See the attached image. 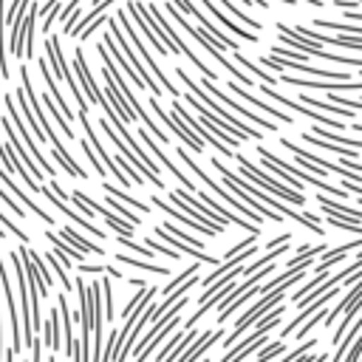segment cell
I'll return each mask as SVG.
<instances>
[{
	"label": "cell",
	"mask_w": 362,
	"mask_h": 362,
	"mask_svg": "<svg viewBox=\"0 0 362 362\" xmlns=\"http://www.w3.org/2000/svg\"><path fill=\"white\" fill-rule=\"evenodd\" d=\"M99 187H102L105 192H110L113 198H119V201H124L127 206H136V209H139L141 215H150V209H153V206H147V204H141L139 198H133V195H127L124 189H119V187H113V184H99Z\"/></svg>",
	"instance_id": "cell-40"
},
{
	"label": "cell",
	"mask_w": 362,
	"mask_h": 362,
	"mask_svg": "<svg viewBox=\"0 0 362 362\" xmlns=\"http://www.w3.org/2000/svg\"><path fill=\"white\" fill-rule=\"evenodd\" d=\"M0 223H3V226H6V229H11V235H14V238H20V240H23V243H28V240H31V238H28V232H25V229H20V226H17V223H14V221H11V218H8V215H3V209H0Z\"/></svg>",
	"instance_id": "cell-51"
},
{
	"label": "cell",
	"mask_w": 362,
	"mask_h": 362,
	"mask_svg": "<svg viewBox=\"0 0 362 362\" xmlns=\"http://www.w3.org/2000/svg\"><path fill=\"white\" fill-rule=\"evenodd\" d=\"M0 201H3L6 206H11V212H14L17 218H25V215H28V209H25V206L11 195V192H6V189H3V181H0Z\"/></svg>",
	"instance_id": "cell-48"
},
{
	"label": "cell",
	"mask_w": 362,
	"mask_h": 362,
	"mask_svg": "<svg viewBox=\"0 0 362 362\" xmlns=\"http://www.w3.org/2000/svg\"><path fill=\"white\" fill-rule=\"evenodd\" d=\"M305 3H311V6H325L322 0H305Z\"/></svg>",
	"instance_id": "cell-60"
},
{
	"label": "cell",
	"mask_w": 362,
	"mask_h": 362,
	"mask_svg": "<svg viewBox=\"0 0 362 362\" xmlns=\"http://www.w3.org/2000/svg\"><path fill=\"white\" fill-rule=\"evenodd\" d=\"M232 54H235V62H238V65H240V68H246V74H249V71H252V74H255V76H257V79H263V85H272V88H274V85H277V79H274V76H272V74H269V71H260V68H257V65H255V62H252V59H249V57H243V54H240V51H232Z\"/></svg>",
	"instance_id": "cell-39"
},
{
	"label": "cell",
	"mask_w": 362,
	"mask_h": 362,
	"mask_svg": "<svg viewBox=\"0 0 362 362\" xmlns=\"http://www.w3.org/2000/svg\"><path fill=\"white\" fill-rule=\"evenodd\" d=\"M354 249H362V240H348V243H339L337 249H331V252H325L322 255V260H320V266L314 269V272H328L331 266H337L339 260H345Z\"/></svg>",
	"instance_id": "cell-32"
},
{
	"label": "cell",
	"mask_w": 362,
	"mask_h": 362,
	"mask_svg": "<svg viewBox=\"0 0 362 362\" xmlns=\"http://www.w3.org/2000/svg\"><path fill=\"white\" fill-rule=\"evenodd\" d=\"M195 337H198L195 325H192V328H187V331H184V337H181V339L175 342V348H173V351H170V354H167V356H164L161 362H175V359H178V356H181V354H184V351H187V348L192 345V339H195Z\"/></svg>",
	"instance_id": "cell-44"
},
{
	"label": "cell",
	"mask_w": 362,
	"mask_h": 362,
	"mask_svg": "<svg viewBox=\"0 0 362 362\" xmlns=\"http://www.w3.org/2000/svg\"><path fill=\"white\" fill-rule=\"evenodd\" d=\"M59 235H62V238H65L68 243H74L76 249H82L85 255H99V257L105 255V249H102L99 243H90L88 238H82V235H79V232H76L74 226H59Z\"/></svg>",
	"instance_id": "cell-34"
},
{
	"label": "cell",
	"mask_w": 362,
	"mask_h": 362,
	"mask_svg": "<svg viewBox=\"0 0 362 362\" xmlns=\"http://www.w3.org/2000/svg\"><path fill=\"white\" fill-rule=\"evenodd\" d=\"M0 164H3L8 173L20 175V178H23V184H25L31 192H40V187H42V184H40V181H37V178L28 173V167H25V164L17 158V153L8 147V141H6V139H0Z\"/></svg>",
	"instance_id": "cell-21"
},
{
	"label": "cell",
	"mask_w": 362,
	"mask_h": 362,
	"mask_svg": "<svg viewBox=\"0 0 362 362\" xmlns=\"http://www.w3.org/2000/svg\"><path fill=\"white\" fill-rule=\"evenodd\" d=\"M342 20H348V23H362V11H351V8H345V11H342Z\"/></svg>",
	"instance_id": "cell-54"
},
{
	"label": "cell",
	"mask_w": 362,
	"mask_h": 362,
	"mask_svg": "<svg viewBox=\"0 0 362 362\" xmlns=\"http://www.w3.org/2000/svg\"><path fill=\"white\" fill-rule=\"evenodd\" d=\"M150 204L153 206H158L161 212H167L175 223H184V226H189V229H198V232H204V235H209V238H218L221 232L218 229H212V226H206V223H201V221H195V218H189L184 209H178V206H170L167 201H161L158 195H150Z\"/></svg>",
	"instance_id": "cell-24"
},
{
	"label": "cell",
	"mask_w": 362,
	"mask_h": 362,
	"mask_svg": "<svg viewBox=\"0 0 362 362\" xmlns=\"http://www.w3.org/2000/svg\"><path fill=\"white\" fill-rule=\"evenodd\" d=\"M201 362H212V359H206V356H204V359H201Z\"/></svg>",
	"instance_id": "cell-62"
},
{
	"label": "cell",
	"mask_w": 362,
	"mask_h": 362,
	"mask_svg": "<svg viewBox=\"0 0 362 362\" xmlns=\"http://www.w3.org/2000/svg\"><path fill=\"white\" fill-rule=\"evenodd\" d=\"M221 337H223V331H204V334H198V337L192 339V345H189L175 362H198V359H201V356H204Z\"/></svg>",
	"instance_id": "cell-27"
},
{
	"label": "cell",
	"mask_w": 362,
	"mask_h": 362,
	"mask_svg": "<svg viewBox=\"0 0 362 362\" xmlns=\"http://www.w3.org/2000/svg\"><path fill=\"white\" fill-rule=\"evenodd\" d=\"M173 74L181 79V85H184L189 93H195V96H198V99H201V102H204V105H206V107H209V110H212V113H215V116L223 122V127L240 130V133H243V136H249V139H263V130H260V127H249V124H246V122H240L235 113H229V107H226L223 102H218V99H215L209 90L198 88V85L192 82V76H189L184 68H173Z\"/></svg>",
	"instance_id": "cell-4"
},
{
	"label": "cell",
	"mask_w": 362,
	"mask_h": 362,
	"mask_svg": "<svg viewBox=\"0 0 362 362\" xmlns=\"http://www.w3.org/2000/svg\"><path fill=\"white\" fill-rule=\"evenodd\" d=\"M144 243H147L153 252H158V255H164V257H170V260H178V257H181V252H175V249H173V246H167L164 240L158 243V238H147Z\"/></svg>",
	"instance_id": "cell-49"
},
{
	"label": "cell",
	"mask_w": 362,
	"mask_h": 362,
	"mask_svg": "<svg viewBox=\"0 0 362 362\" xmlns=\"http://www.w3.org/2000/svg\"><path fill=\"white\" fill-rule=\"evenodd\" d=\"M170 110H173L178 119H184V122H187V124H189V127H192V130H195V133H198L209 147H215L218 153H223V156H232V158H235V147H229L226 141H221L215 133H209V130L204 127V122H201V119H195L189 110H184V107H181V99H173V107H170Z\"/></svg>",
	"instance_id": "cell-15"
},
{
	"label": "cell",
	"mask_w": 362,
	"mask_h": 362,
	"mask_svg": "<svg viewBox=\"0 0 362 362\" xmlns=\"http://www.w3.org/2000/svg\"><path fill=\"white\" fill-rule=\"evenodd\" d=\"M322 359H328V354H317V356H314L311 362H322Z\"/></svg>",
	"instance_id": "cell-58"
},
{
	"label": "cell",
	"mask_w": 362,
	"mask_h": 362,
	"mask_svg": "<svg viewBox=\"0 0 362 362\" xmlns=\"http://www.w3.org/2000/svg\"><path fill=\"white\" fill-rule=\"evenodd\" d=\"M105 204H107V206H113V212H116V215H122L124 221H130V223H136V226L141 223V218H139L136 212H130V209H127V204H124V201H119V198H113L110 192H105Z\"/></svg>",
	"instance_id": "cell-45"
},
{
	"label": "cell",
	"mask_w": 362,
	"mask_h": 362,
	"mask_svg": "<svg viewBox=\"0 0 362 362\" xmlns=\"http://www.w3.org/2000/svg\"><path fill=\"white\" fill-rule=\"evenodd\" d=\"M311 25L325 28V31H342V34H351V37H362V25H354L348 20H322V17H317Z\"/></svg>",
	"instance_id": "cell-36"
},
{
	"label": "cell",
	"mask_w": 362,
	"mask_h": 362,
	"mask_svg": "<svg viewBox=\"0 0 362 362\" xmlns=\"http://www.w3.org/2000/svg\"><path fill=\"white\" fill-rule=\"evenodd\" d=\"M229 90L232 93H238L243 102H249L255 110H260V113H266V116H272L274 122H280V124H294V116H288L283 107H274V105H269V102H263L257 93H252L249 88H243L240 82H229Z\"/></svg>",
	"instance_id": "cell-18"
},
{
	"label": "cell",
	"mask_w": 362,
	"mask_h": 362,
	"mask_svg": "<svg viewBox=\"0 0 362 362\" xmlns=\"http://www.w3.org/2000/svg\"><path fill=\"white\" fill-rule=\"evenodd\" d=\"M102 300H105V320H113L116 305H113V286H110V277H102Z\"/></svg>",
	"instance_id": "cell-47"
},
{
	"label": "cell",
	"mask_w": 362,
	"mask_h": 362,
	"mask_svg": "<svg viewBox=\"0 0 362 362\" xmlns=\"http://www.w3.org/2000/svg\"><path fill=\"white\" fill-rule=\"evenodd\" d=\"M99 127H102V133H105V136L113 141V147H116V150H119V153H122V156H124V158H127V161H130V164H133V167H136V170H139V173H141V175H144L150 184H156L158 189L164 187L161 175H156V173H153V170H150V167H147V164H144V161H141V158L133 153V147H130V144H127V141H124V139H122V136L113 130V124H110L107 119H102V122H99Z\"/></svg>",
	"instance_id": "cell-13"
},
{
	"label": "cell",
	"mask_w": 362,
	"mask_h": 362,
	"mask_svg": "<svg viewBox=\"0 0 362 362\" xmlns=\"http://www.w3.org/2000/svg\"><path fill=\"white\" fill-rule=\"evenodd\" d=\"M8 48H6V0H0V79H8Z\"/></svg>",
	"instance_id": "cell-37"
},
{
	"label": "cell",
	"mask_w": 362,
	"mask_h": 362,
	"mask_svg": "<svg viewBox=\"0 0 362 362\" xmlns=\"http://www.w3.org/2000/svg\"><path fill=\"white\" fill-rule=\"evenodd\" d=\"M102 76H105V96L110 99V105L116 107V113H119V116L124 119V124H136V119H139V116H136V113H133V107H130V105L124 102L122 90L116 88V82L110 79V74H107L105 68H102Z\"/></svg>",
	"instance_id": "cell-26"
},
{
	"label": "cell",
	"mask_w": 362,
	"mask_h": 362,
	"mask_svg": "<svg viewBox=\"0 0 362 362\" xmlns=\"http://www.w3.org/2000/svg\"><path fill=\"white\" fill-rule=\"evenodd\" d=\"M175 156L184 161V167H187V170H189V173H192V175H195L201 184H206V187H209V189H212V192H215L221 201H226L229 206H235V209H238V212H240L246 221H252V223H263V221H266V218H263L257 209H252L249 204H243L240 198H235L229 189H223V187H221V184H218V181H215V178H212V175H209V173H206V170H204V167H201V164H198V161H195V158H192V156H189L184 147H175Z\"/></svg>",
	"instance_id": "cell-5"
},
{
	"label": "cell",
	"mask_w": 362,
	"mask_h": 362,
	"mask_svg": "<svg viewBox=\"0 0 362 362\" xmlns=\"http://www.w3.org/2000/svg\"><path fill=\"white\" fill-rule=\"evenodd\" d=\"M0 127H3L6 139H8V147H11L14 153H17V158H20V161H23L25 167H28V173H31V175H34L37 181H42V175H45V173H42V167L37 164V158H34V156L28 153V147L23 144V139L17 136V130H14L11 119H8V113H6V116H0Z\"/></svg>",
	"instance_id": "cell-16"
},
{
	"label": "cell",
	"mask_w": 362,
	"mask_h": 362,
	"mask_svg": "<svg viewBox=\"0 0 362 362\" xmlns=\"http://www.w3.org/2000/svg\"><path fill=\"white\" fill-rule=\"evenodd\" d=\"M139 139H144L147 150H150V153H153V156H156V158H158V161H161V164H164V167H167V170H170V173H173V175L181 181V187H187L189 192H195V189H198V184H192V178H189V175H187L181 167H175V161H170V158H167V156L158 150L156 136H150V130H147V127H141V130H139Z\"/></svg>",
	"instance_id": "cell-23"
},
{
	"label": "cell",
	"mask_w": 362,
	"mask_h": 362,
	"mask_svg": "<svg viewBox=\"0 0 362 362\" xmlns=\"http://www.w3.org/2000/svg\"><path fill=\"white\" fill-rule=\"evenodd\" d=\"M325 223L339 229V232H351V235H362V221H354V218H345V215H328L325 212Z\"/></svg>",
	"instance_id": "cell-38"
},
{
	"label": "cell",
	"mask_w": 362,
	"mask_h": 362,
	"mask_svg": "<svg viewBox=\"0 0 362 362\" xmlns=\"http://www.w3.org/2000/svg\"><path fill=\"white\" fill-rule=\"evenodd\" d=\"M249 3H252V6H257V8H269V3H266V0H249Z\"/></svg>",
	"instance_id": "cell-57"
},
{
	"label": "cell",
	"mask_w": 362,
	"mask_h": 362,
	"mask_svg": "<svg viewBox=\"0 0 362 362\" xmlns=\"http://www.w3.org/2000/svg\"><path fill=\"white\" fill-rule=\"evenodd\" d=\"M235 161H238V167H240V175H246V178H252L255 184H260L266 192H274L277 198H283V201H288V204H294V206H305V195L300 192V189H291V187H286V184H280L277 181V175H269L266 170H260L255 161H249L246 156H240V153H235Z\"/></svg>",
	"instance_id": "cell-6"
},
{
	"label": "cell",
	"mask_w": 362,
	"mask_h": 362,
	"mask_svg": "<svg viewBox=\"0 0 362 362\" xmlns=\"http://www.w3.org/2000/svg\"><path fill=\"white\" fill-rule=\"evenodd\" d=\"M6 235H8V229H6V226H0V240H3Z\"/></svg>",
	"instance_id": "cell-59"
},
{
	"label": "cell",
	"mask_w": 362,
	"mask_h": 362,
	"mask_svg": "<svg viewBox=\"0 0 362 362\" xmlns=\"http://www.w3.org/2000/svg\"><path fill=\"white\" fill-rule=\"evenodd\" d=\"M277 3H286V6H294V0H277Z\"/></svg>",
	"instance_id": "cell-61"
},
{
	"label": "cell",
	"mask_w": 362,
	"mask_h": 362,
	"mask_svg": "<svg viewBox=\"0 0 362 362\" xmlns=\"http://www.w3.org/2000/svg\"><path fill=\"white\" fill-rule=\"evenodd\" d=\"M74 71H76V76H79L82 93H85L93 105H99V107L105 110V116H107V119H116L119 113H116V107L110 105V99L105 96V90L96 85V79H93L90 68H88V59H85V51H82V48H74ZM119 119H122V116H119ZM122 122H124V119H122Z\"/></svg>",
	"instance_id": "cell-8"
},
{
	"label": "cell",
	"mask_w": 362,
	"mask_h": 362,
	"mask_svg": "<svg viewBox=\"0 0 362 362\" xmlns=\"http://www.w3.org/2000/svg\"><path fill=\"white\" fill-rule=\"evenodd\" d=\"M283 314H286V305L280 303V305H274L272 311H266L263 317H260V322L255 325V331L246 337V339H240V342H235L232 345V351L221 359V362H243V359H249L252 354H257L266 342H269V334H272V328H277L280 325V320H283Z\"/></svg>",
	"instance_id": "cell-3"
},
{
	"label": "cell",
	"mask_w": 362,
	"mask_h": 362,
	"mask_svg": "<svg viewBox=\"0 0 362 362\" xmlns=\"http://www.w3.org/2000/svg\"><path fill=\"white\" fill-rule=\"evenodd\" d=\"M105 25H107V31L113 34V40H116V45L122 48V54L127 57V62L133 65V71H136V74H139V76L144 79V85H147V90H150L153 96H161V90H164V88H161V85H158V79H156V76L150 74V68H147V65L141 62V57H136V48H133V42L127 40V34L122 31V25H119V20H107Z\"/></svg>",
	"instance_id": "cell-10"
},
{
	"label": "cell",
	"mask_w": 362,
	"mask_h": 362,
	"mask_svg": "<svg viewBox=\"0 0 362 362\" xmlns=\"http://www.w3.org/2000/svg\"><path fill=\"white\" fill-rule=\"evenodd\" d=\"M359 356H362V337H356V339L351 342V348H348V354H345V362H359Z\"/></svg>",
	"instance_id": "cell-53"
},
{
	"label": "cell",
	"mask_w": 362,
	"mask_h": 362,
	"mask_svg": "<svg viewBox=\"0 0 362 362\" xmlns=\"http://www.w3.org/2000/svg\"><path fill=\"white\" fill-rule=\"evenodd\" d=\"M127 283H130V286H136V288H144V280H141V277H130Z\"/></svg>",
	"instance_id": "cell-56"
},
{
	"label": "cell",
	"mask_w": 362,
	"mask_h": 362,
	"mask_svg": "<svg viewBox=\"0 0 362 362\" xmlns=\"http://www.w3.org/2000/svg\"><path fill=\"white\" fill-rule=\"evenodd\" d=\"M201 88H204V90H209V93H212V96H215L218 102H223V105H226L229 110H235L238 116H246L249 122H255V124H257L260 130H272V133L277 130V122H274V119L269 122V119H263L260 113H255V110H249L246 105H240L238 99H232V96H226V93H223V90H221V88H218V85H215L212 79H206V76H201Z\"/></svg>",
	"instance_id": "cell-12"
},
{
	"label": "cell",
	"mask_w": 362,
	"mask_h": 362,
	"mask_svg": "<svg viewBox=\"0 0 362 362\" xmlns=\"http://www.w3.org/2000/svg\"><path fill=\"white\" fill-rule=\"evenodd\" d=\"M198 3H204V8H206V11H209L221 25H226L238 40H249V42H257V40H260V37H257V31H252V28H246V25H235V23H232V17H229L226 11H221V8H218V3H215V0H198Z\"/></svg>",
	"instance_id": "cell-25"
},
{
	"label": "cell",
	"mask_w": 362,
	"mask_h": 362,
	"mask_svg": "<svg viewBox=\"0 0 362 362\" xmlns=\"http://www.w3.org/2000/svg\"><path fill=\"white\" fill-rule=\"evenodd\" d=\"M59 337H62V320H59V308L54 305V308L48 311V320H45V339H42L51 354H57V351L62 348Z\"/></svg>",
	"instance_id": "cell-31"
},
{
	"label": "cell",
	"mask_w": 362,
	"mask_h": 362,
	"mask_svg": "<svg viewBox=\"0 0 362 362\" xmlns=\"http://www.w3.org/2000/svg\"><path fill=\"white\" fill-rule=\"evenodd\" d=\"M305 274H308V269L297 272L294 277H288V280H286V283H280L277 288L266 291V294H263V297H260V300H257V303H255L249 311H243V314H240V320L235 322V328L226 334V339H223V348H232V345H235V342H238V339H240V337H243V334H246V331H249V328H252V325H255V322H257V320H260L266 311H272L274 305H280V303L286 300V291H288L291 286L303 283V280H305Z\"/></svg>",
	"instance_id": "cell-1"
},
{
	"label": "cell",
	"mask_w": 362,
	"mask_h": 362,
	"mask_svg": "<svg viewBox=\"0 0 362 362\" xmlns=\"http://www.w3.org/2000/svg\"><path fill=\"white\" fill-rule=\"evenodd\" d=\"M116 263H124V266H133V269H139V272H150V274H173L167 266H158V263H150L147 257L144 260H139V257H130V255H124V252H116Z\"/></svg>",
	"instance_id": "cell-35"
},
{
	"label": "cell",
	"mask_w": 362,
	"mask_h": 362,
	"mask_svg": "<svg viewBox=\"0 0 362 362\" xmlns=\"http://www.w3.org/2000/svg\"><path fill=\"white\" fill-rule=\"evenodd\" d=\"M0 181H3V184H6L8 189H11V195H14V198H17V201H20V204H23L25 209H28V212H34V215H37V218H40L42 223L54 226V218H51V215H48V212L42 209V206H37V204H34V198H31V195H28V192H25V189H23V187H20L17 181H14V173H8V170H6L3 164H0Z\"/></svg>",
	"instance_id": "cell-20"
},
{
	"label": "cell",
	"mask_w": 362,
	"mask_h": 362,
	"mask_svg": "<svg viewBox=\"0 0 362 362\" xmlns=\"http://www.w3.org/2000/svg\"><path fill=\"white\" fill-rule=\"evenodd\" d=\"M76 272L79 274H105V263H76Z\"/></svg>",
	"instance_id": "cell-52"
},
{
	"label": "cell",
	"mask_w": 362,
	"mask_h": 362,
	"mask_svg": "<svg viewBox=\"0 0 362 362\" xmlns=\"http://www.w3.org/2000/svg\"><path fill=\"white\" fill-rule=\"evenodd\" d=\"M45 263H48V266H51V272H54V274H57V280H59V283H62V288H65V294H68V291H71V288H74V280H71V277H68V274H65V266H62V263H59V257H57V255H54V249H51V252H45Z\"/></svg>",
	"instance_id": "cell-42"
},
{
	"label": "cell",
	"mask_w": 362,
	"mask_h": 362,
	"mask_svg": "<svg viewBox=\"0 0 362 362\" xmlns=\"http://www.w3.org/2000/svg\"><path fill=\"white\" fill-rule=\"evenodd\" d=\"M167 14H170V20H173L175 25H181V28H184V31H187V34H189V37H192V40H195V42H198L209 57H215V59H218V62H221V65L235 76V82H240L243 88H252V76H249L246 71H238V68H235V62H232V59H226V54H221V48H223V45H221L209 31H204V28H198V25L187 23V20L181 17V11H178V6H175L173 0H167Z\"/></svg>",
	"instance_id": "cell-2"
},
{
	"label": "cell",
	"mask_w": 362,
	"mask_h": 362,
	"mask_svg": "<svg viewBox=\"0 0 362 362\" xmlns=\"http://www.w3.org/2000/svg\"><path fill=\"white\" fill-rule=\"evenodd\" d=\"M359 6H362V0H359Z\"/></svg>",
	"instance_id": "cell-63"
},
{
	"label": "cell",
	"mask_w": 362,
	"mask_h": 362,
	"mask_svg": "<svg viewBox=\"0 0 362 362\" xmlns=\"http://www.w3.org/2000/svg\"><path fill=\"white\" fill-rule=\"evenodd\" d=\"M0 288H3V297H6V308H8V317H11V351L20 354L23 351V322L17 320V303H14V294H11V280H8V266H6V257L0 255Z\"/></svg>",
	"instance_id": "cell-14"
},
{
	"label": "cell",
	"mask_w": 362,
	"mask_h": 362,
	"mask_svg": "<svg viewBox=\"0 0 362 362\" xmlns=\"http://www.w3.org/2000/svg\"><path fill=\"white\" fill-rule=\"evenodd\" d=\"M147 105H150V110L164 122V127H167L175 139H181L192 153H204V144H206V141H204V139H201V136H198V133H195L184 119H178L173 110H164V107L158 105V96H150V99H147Z\"/></svg>",
	"instance_id": "cell-11"
},
{
	"label": "cell",
	"mask_w": 362,
	"mask_h": 362,
	"mask_svg": "<svg viewBox=\"0 0 362 362\" xmlns=\"http://www.w3.org/2000/svg\"><path fill=\"white\" fill-rule=\"evenodd\" d=\"M105 274H110V277H124V272H122L119 266H113V263L105 266Z\"/></svg>",
	"instance_id": "cell-55"
},
{
	"label": "cell",
	"mask_w": 362,
	"mask_h": 362,
	"mask_svg": "<svg viewBox=\"0 0 362 362\" xmlns=\"http://www.w3.org/2000/svg\"><path fill=\"white\" fill-rule=\"evenodd\" d=\"M40 195H45V201L51 204V206H57L62 215H68V221H74V223H79V229H88L93 238H99V240H105V229H99V226H93V221L90 218H85V215H79V212H74L71 206H68V201H62L48 184H42L40 187Z\"/></svg>",
	"instance_id": "cell-17"
},
{
	"label": "cell",
	"mask_w": 362,
	"mask_h": 362,
	"mask_svg": "<svg viewBox=\"0 0 362 362\" xmlns=\"http://www.w3.org/2000/svg\"><path fill=\"white\" fill-rule=\"evenodd\" d=\"M317 206H320L322 212H328V215H345V218L362 221V209H356V206H348L345 201H339V198H331V195H325V192H320V195H317Z\"/></svg>",
	"instance_id": "cell-30"
},
{
	"label": "cell",
	"mask_w": 362,
	"mask_h": 362,
	"mask_svg": "<svg viewBox=\"0 0 362 362\" xmlns=\"http://www.w3.org/2000/svg\"><path fill=\"white\" fill-rule=\"evenodd\" d=\"M173 3H175L178 8H184V11L189 14V17H195V20H198V23L204 25V31H209V34H212V37H215V40H218L221 45H226L229 51H240L238 40H235V37H229L226 31H221V28H218V25H215V23H212L209 17H204V11H201V8H198V6L192 3V0H173Z\"/></svg>",
	"instance_id": "cell-19"
},
{
	"label": "cell",
	"mask_w": 362,
	"mask_h": 362,
	"mask_svg": "<svg viewBox=\"0 0 362 362\" xmlns=\"http://www.w3.org/2000/svg\"><path fill=\"white\" fill-rule=\"evenodd\" d=\"M76 141H79V147H82V153L88 156V161H90V167H93V173H96L99 178H105V175H107V167L102 164V158H99V156H96V150L90 147V141H88V136H85V139H76Z\"/></svg>",
	"instance_id": "cell-43"
},
{
	"label": "cell",
	"mask_w": 362,
	"mask_h": 362,
	"mask_svg": "<svg viewBox=\"0 0 362 362\" xmlns=\"http://www.w3.org/2000/svg\"><path fill=\"white\" fill-rule=\"evenodd\" d=\"M102 42H105V48L110 51V57H113V62L119 65V71H124V74H127V79H130L136 88H147V85H144V79H141V76L133 71V65H130V62H127V57L122 54V48L116 45V40H113V34H110V31L102 37Z\"/></svg>",
	"instance_id": "cell-28"
},
{
	"label": "cell",
	"mask_w": 362,
	"mask_h": 362,
	"mask_svg": "<svg viewBox=\"0 0 362 362\" xmlns=\"http://www.w3.org/2000/svg\"><path fill=\"white\" fill-rule=\"evenodd\" d=\"M40 102H42V107H45V113H48V116H51V119L57 122V127H59V130H62V133H65L68 139H74V130H71V122H68V119L62 116V110L57 107V102H54V96L48 93V88H45V93H40Z\"/></svg>",
	"instance_id": "cell-33"
},
{
	"label": "cell",
	"mask_w": 362,
	"mask_h": 362,
	"mask_svg": "<svg viewBox=\"0 0 362 362\" xmlns=\"http://www.w3.org/2000/svg\"><path fill=\"white\" fill-rule=\"evenodd\" d=\"M116 20H119V25H122V31L127 34V40L133 42V48L139 51V57H141V62H144V65L150 68V74H153V76L158 79V85L164 88V93H170L173 99H178V96L184 93V90H178V88H175V85L170 82V76H167V74H164V71L158 68V62L153 59V54H150V48H144V42H141V37L136 34V23L130 20V14H127V8H122V11H116Z\"/></svg>",
	"instance_id": "cell-7"
},
{
	"label": "cell",
	"mask_w": 362,
	"mask_h": 362,
	"mask_svg": "<svg viewBox=\"0 0 362 362\" xmlns=\"http://www.w3.org/2000/svg\"><path fill=\"white\" fill-rule=\"evenodd\" d=\"M40 65V76H42V82H45V88H48V93L54 96V102H57V107L62 110V116L71 122V119H76L74 116V110L68 107V102H65V96L59 93V88H57V79H54V71H51V65H48V59H40L37 62Z\"/></svg>",
	"instance_id": "cell-29"
},
{
	"label": "cell",
	"mask_w": 362,
	"mask_h": 362,
	"mask_svg": "<svg viewBox=\"0 0 362 362\" xmlns=\"http://www.w3.org/2000/svg\"><path fill=\"white\" fill-rule=\"evenodd\" d=\"M45 59H48L51 71H54V74L68 85V90H71V96H74L76 107H79V110H88V99H85V93H82L79 82L74 79V71L68 68V62H65V57H62V48H59V40H57V37H48V40H45Z\"/></svg>",
	"instance_id": "cell-9"
},
{
	"label": "cell",
	"mask_w": 362,
	"mask_h": 362,
	"mask_svg": "<svg viewBox=\"0 0 362 362\" xmlns=\"http://www.w3.org/2000/svg\"><path fill=\"white\" fill-rule=\"evenodd\" d=\"M215 3H223V6H226V11H229L232 17H238V20H240V25H246V28H252V31H260V28H263V23H260V20H255V17H249L238 3H232V0H215Z\"/></svg>",
	"instance_id": "cell-41"
},
{
	"label": "cell",
	"mask_w": 362,
	"mask_h": 362,
	"mask_svg": "<svg viewBox=\"0 0 362 362\" xmlns=\"http://www.w3.org/2000/svg\"><path fill=\"white\" fill-rule=\"evenodd\" d=\"M116 243H119V246H124V249H130V252H136V255H141V257H147V260L156 255L147 243H136L133 238H124V235H116Z\"/></svg>",
	"instance_id": "cell-46"
},
{
	"label": "cell",
	"mask_w": 362,
	"mask_h": 362,
	"mask_svg": "<svg viewBox=\"0 0 362 362\" xmlns=\"http://www.w3.org/2000/svg\"><path fill=\"white\" fill-rule=\"evenodd\" d=\"M291 31H297V34H303V37L320 42V45L325 42V45H339V48L362 51V37H351V34H339V37H334V34H320V31H314V28H308V25H291Z\"/></svg>",
	"instance_id": "cell-22"
},
{
	"label": "cell",
	"mask_w": 362,
	"mask_h": 362,
	"mask_svg": "<svg viewBox=\"0 0 362 362\" xmlns=\"http://www.w3.org/2000/svg\"><path fill=\"white\" fill-rule=\"evenodd\" d=\"M31 260H34V266H37V272H40V277L48 283V288L54 286V274H51V266L45 263V257H40L34 249H31Z\"/></svg>",
	"instance_id": "cell-50"
}]
</instances>
